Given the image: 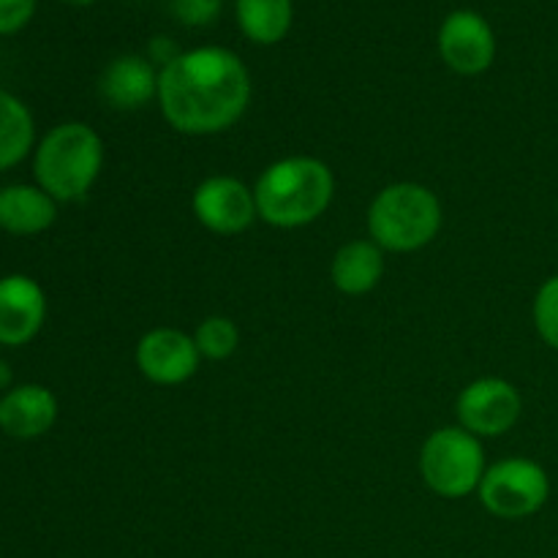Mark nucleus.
Segmentation results:
<instances>
[{"label": "nucleus", "mask_w": 558, "mask_h": 558, "mask_svg": "<svg viewBox=\"0 0 558 558\" xmlns=\"http://www.w3.org/2000/svg\"><path fill=\"white\" fill-rule=\"evenodd\" d=\"M248 104L251 74L232 49H189L158 71V107L180 134H221L243 118Z\"/></svg>", "instance_id": "1"}, {"label": "nucleus", "mask_w": 558, "mask_h": 558, "mask_svg": "<svg viewBox=\"0 0 558 558\" xmlns=\"http://www.w3.org/2000/svg\"><path fill=\"white\" fill-rule=\"evenodd\" d=\"M336 196V178L322 158L287 156L272 161L254 185L256 213L278 229L319 221Z\"/></svg>", "instance_id": "2"}, {"label": "nucleus", "mask_w": 558, "mask_h": 558, "mask_svg": "<svg viewBox=\"0 0 558 558\" xmlns=\"http://www.w3.org/2000/svg\"><path fill=\"white\" fill-rule=\"evenodd\" d=\"M104 169V142L87 123H60L36 150L33 172L38 189L54 202H80Z\"/></svg>", "instance_id": "3"}, {"label": "nucleus", "mask_w": 558, "mask_h": 558, "mask_svg": "<svg viewBox=\"0 0 558 558\" xmlns=\"http://www.w3.org/2000/svg\"><path fill=\"white\" fill-rule=\"evenodd\" d=\"M441 229V202L420 183H392L374 196L368 207V234L392 254L420 251Z\"/></svg>", "instance_id": "4"}, {"label": "nucleus", "mask_w": 558, "mask_h": 558, "mask_svg": "<svg viewBox=\"0 0 558 558\" xmlns=\"http://www.w3.org/2000/svg\"><path fill=\"white\" fill-rule=\"evenodd\" d=\"M420 474L441 499H466L485 477L483 441L461 425L434 430L420 450Z\"/></svg>", "instance_id": "5"}, {"label": "nucleus", "mask_w": 558, "mask_h": 558, "mask_svg": "<svg viewBox=\"0 0 558 558\" xmlns=\"http://www.w3.org/2000/svg\"><path fill=\"white\" fill-rule=\"evenodd\" d=\"M477 496L490 515L501 521H523L548 505L550 477L532 458H505L485 469Z\"/></svg>", "instance_id": "6"}, {"label": "nucleus", "mask_w": 558, "mask_h": 558, "mask_svg": "<svg viewBox=\"0 0 558 558\" xmlns=\"http://www.w3.org/2000/svg\"><path fill=\"white\" fill-rule=\"evenodd\" d=\"M523 412V398L512 381L501 376H483L469 381L456 401L458 425L477 439L510 434Z\"/></svg>", "instance_id": "7"}, {"label": "nucleus", "mask_w": 558, "mask_h": 558, "mask_svg": "<svg viewBox=\"0 0 558 558\" xmlns=\"http://www.w3.org/2000/svg\"><path fill=\"white\" fill-rule=\"evenodd\" d=\"M194 216L207 232L213 234H240L259 218L256 213L254 189L232 174H213L196 185L191 196Z\"/></svg>", "instance_id": "8"}, {"label": "nucleus", "mask_w": 558, "mask_h": 558, "mask_svg": "<svg viewBox=\"0 0 558 558\" xmlns=\"http://www.w3.org/2000/svg\"><path fill=\"white\" fill-rule=\"evenodd\" d=\"M199 349L194 336L178 327H156L136 343V368L158 387H174L189 381L199 368Z\"/></svg>", "instance_id": "9"}, {"label": "nucleus", "mask_w": 558, "mask_h": 558, "mask_svg": "<svg viewBox=\"0 0 558 558\" xmlns=\"http://www.w3.org/2000/svg\"><path fill=\"white\" fill-rule=\"evenodd\" d=\"M439 54L456 74H483L496 60L494 27L477 11H452L439 27Z\"/></svg>", "instance_id": "10"}, {"label": "nucleus", "mask_w": 558, "mask_h": 558, "mask_svg": "<svg viewBox=\"0 0 558 558\" xmlns=\"http://www.w3.org/2000/svg\"><path fill=\"white\" fill-rule=\"evenodd\" d=\"M47 316L44 289L31 276L0 278V343L3 347H25L38 336Z\"/></svg>", "instance_id": "11"}, {"label": "nucleus", "mask_w": 558, "mask_h": 558, "mask_svg": "<svg viewBox=\"0 0 558 558\" xmlns=\"http://www.w3.org/2000/svg\"><path fill=\"white\" fill-rule=\"evenodd\" d=\"M101 96L120 112H136L158 98V71L142 54H120L104 69Z\"/></svg>", "instance_id": "12"}, {"label": "nucleus", "mask_w": 558, "mask_h": 558, "mask_svg": "<svg viewBox=\"0 0 558 558\" xmlns=\"http://www.w3.org/2000/svg\"><path fill=\"white\" fill-rule=\"evenodd\" d=\"M58 420V398L41 385H20L0 398V428L14 439H38Z\"/></svg>", "instance_id": "13"}, {"label": "nucleus", "mask_w": 558, "mask_h": 558, "mask_svg": "<svg viewBox=\"0 0 558 558\" xmlns=\"http://www.w3.org/2000/svg\"><path fill=\"white\" fill-rule=\"evenodd\" d=\"M381 276H385V248H379L374 240H349L332 256V287L347 298H363L374 292Z\"/></svg>", "instance_id": "14"}, {"label": "nucleus", "mask_w": 558, "mask_h": 558, "mask_svg": "<svg viewBox=\"0 0 558 558\" xmlns=\"http://www.w3.org/2000/svg\"><path fill=\"white\" fill-rule=\"evenodd\" d=\"M58 218V202L36 185H9L0 191V229L11 234L47 232Z\"/></svg>", "instance_id": "15"}, {"label": "nucleus", "mask_w": 558, "mask_h": 558, "mask_svg": "<svg viewBox=\"0 0 558 558\" xmlns=\"http://www.w3.org/2000/svg\"><path fill=\"white\" fill-rule=\"evenodd\" d=\"M292 0H238V25L248 41L272 47L292 27Z\"/></svg>", "instance_id": "16"}, {"label": "nucleus", "mask_w": 558, "mask_h": 558, "mask_svg": "<svg viewBox=\"0 0 558 558\" xmlns=\"http://www.w3.org/2000/svg\"><path fill=\"white\" fill-rule=\"evenodd\" d=\"M31 109L11 93L0 90V169L20 163L33 147Z\"/></svg>", "instance_id": "17"}, {"label": "nucleus", "mask_w": 558, "mask_h": 558, "mask_svg": "<svg viewBox=\"0 0 558 558\" xmlns=\"http://www.w3.org/2000/svg\"><path fill=\"white\" fill-rule=\"evenodd\" d=\"M194 343L205 360H229L240 347V330L229 316H207L196 325Z\"/></svg>", "instance_id": "18"}, {"label": "nucleus", "mask_w": 558, "mask_h": 558, "mask_svg": "<svg viewBox=\"0 0 558 558\" xmlns=\"http://www.w3.org/2000/svg\"><path fill=\"white\" fill-rule=\"evenodd\" d=\"M532 316L534 327H537V336L558 352V276H550L548 281H543V287L537 289Z\"/></svg>", "instance_id": "19"}, {"label": "nucleus", "mask_w": 558, "mask_h": 558, "mask_svg": "<svg viewBox=\"0 0 558 558\" xmlns=\"http://www.w3.org/2000/svg\"><path fill=\"white\" fill-rule=\"evenodd\" d=\"M38 0H0V36L22 31L33 20Z\"/></svg>", "instance_id": "20"}, {"label": "nucleus", "mask_w": 558, "mask_h": 558, "mask_svg": "<svg viewBox=\"0 0 558 558\" xmlns=\"http://www.w3.org/2000/svg\"><path fill=\"white\" fill-rule=\"evenodd\" d=\"M172 9L185 25H207L218 14V0H172Z\"/></svg>", "instance_id": "21"}, {"label": "nucleus", "mask_w": 558, "mask_h": 558, "mask_svg": "<svg viewBox=\"0 0 558 558\" xmlns=\"http://www.w3.org/2000/svg\"><path fill=\"white\" fill-rule=\"evenodd\" d=\"M60 3H69V5H90L96 0H60Z\"/></svg>", "instance_id": "22"}]
</instances>
